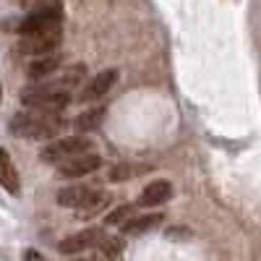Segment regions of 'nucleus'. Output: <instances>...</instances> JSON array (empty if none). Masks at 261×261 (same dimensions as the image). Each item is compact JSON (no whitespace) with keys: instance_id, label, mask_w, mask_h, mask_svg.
Segmentation results:
<instances>
[{"instance_id":"obj_14","label":"nucleus","mask_w":261,"mask_h":261,"mask_svg":"<svg viewBox=\"0 0 261 261\" xmlns=\"http://www.w3.org/2000/svg\"><path fill=\"white\" fill-rule=\"evenodd\" d=\"M146 167H139V165H115L110 170V180H128V178H134L139 175V172H144Z\"/></svg>"},{"instance_id":"obj_2","label":"nucleus","mask_w":261,"mask_h":261,"mask_svg":"<svg viewBox=\"0 0 261 261\" xmlns=\"http://www.w3.org/2000/svg\"><path fill=\"white\" fill-rule=\"evenodd\" d=\"M94 151V141L86 139V136H65V139H58V141H50L45 149H42V162L47 165H63L79 154H89Z\"/></svg>"},{"instance_id":"obj_16","label":"nucleus","mask_w":261,"mask_h":261,"mask_svg":"<svg viewBox=\"0 0 261 261\" xmlns=\"http://www.w3.org/2000/svg\"><path fill=\"white\" fill-rule=\"evenodd\" d=\"M21 6H24L29 13L32 11H47V8H60V0H21Z\"/></svg>"},{"instance_id":"obj_8","label":"nucleus","mask_w":261,"mask_h":261,"mask_svg":"<svg viewBox=\"0 0 261 261\" xmlns=\"http://www.w3.org/2000/svg\"><path fill=\"white\" fill-rule=\"evenodd\" d=\"M115 81H118V71H115V68H105V71L94 73V79L81 89L79 102H94V99L105 97L107 92H110V86H113Z\"/></svg>"},{"instance_id":"obj_6","label":"nucleus","mask_w":261,"mask_h":261,"mask_svg":"<svg viewBox=\"0 0 261 261\" xmlns=\"http://www.w3.org/2000/svg\"><path fill=\"white\" fill-rule=\"evenodd\" d=\"M102 241H105L102 230L92 227V230H81V232H76V235H71V238H63V241L58 243V251L65 253V256H71V253H81V251H86V248L102 246Z\"/></svg>"},{"instance_id":"obj_10","label":"nucleus","mask_w":261,"mask_h":261,"mask_svg":"<svg viewBox=\"0 0 261 261\" xmlns=\"http://www.w3.org/2000/svg\"><path fill=\"white\" fill-rule=\"evenodd\" d=\"M60 68V53H53V55H45V58H34L27 68V76L29 79H53V73H58Z\"/></svg>"},{"instance_id":"obj_4","label":"nucleus","mask_w":261,"mask_h":261,"mask_svg":"<svg viewBox=\"0 0 261 261\" xmlns=\"http://www.w3.org/2000/svg\"><path fill=\"white\" fill-rule=\"evenodd\" d=\"M60 39H63L60 27H55V29H47V32H37V34L21 37L18 50L24 55H32V58H45V55H53L58 50Z\"/></svg>"},{"instance_id":"obj_5","label":"nucleus","mask_w":261,"mask_h":261,"mask_svg":"<svg viewBox=\"0 0 261 261\" xmlns=\"http://www.w3.org/2000/svg\"><path fill=\"white\" fill-rule=\"evenodd\" d=\"M63 21V13L60 8H47V11H32L21 18L18 24V34L27 37V34H37V32H47V29H55L60 27Z\"/></svg>"},{"instance_id":"obj_9","label":"nucleus","mask_w":261,"mask_h":261,"mask_svg":"<svg viewBox=\"0 0 261 261\" xmlns=\"http://www.w3.org/2000/svg\"><path fill=\"white\" fill-rule=\"evenodd\" d=\"M172 199V186L167 180H154V183H149L144 191H141V199L139 204L141 206H160L165 201Z\"/></svg>"},{"instance_id":"obj_12","label":"nucleus","mask_w":261,"mask_h":261,"mask_svg":"<svg viewBox=\"0 0 261 261\" xmlns=\"http://www.w3.org/2000/svg\"><path fill=\"white\" fill-rule=\"evenodd\" d=\"M165 220L162 214H144V217H134L125 227H123V232H128V235H139V232H146V230H151V227H157L160 222Z\"/></svg>"},{"instance_id":"obj_3","label":"nucleus","mask_w":261,"mask_h":261,"mask_svg":"<svg viewBox=\"0 0 261 261\" xmlns=\"http://www.w3.org/2000/svg\"><path fill=\"white\" fill-rule=\"evenodd\" d=\"M107 196L97 186H68L58 191V204L65 209H86V212H97L105 204Z\"/></svg>"},{"instance_id":"obj_13","label":"nucleus","mask_w":261,"mask_h":261,"mask_svg":"<svg viewBox=\"0 0 261 261\" xmlns=\"http://www.w3.org/2000/svg\"><path fill=\"white\" fill-rule=\"evenodd\" d=\"M136 217V204H123V206H118V209H113L110 214H107V225H120V227H125L130 220Z\"/></svg>"},{"instance_id":"obj_15","label":"nucleus","mask_w":261,"mask_h":261,"mask_svg":"<svg viewBox=\"0 0 261 261\" xmlns=\"http://www.w3.org/2000/svg\"><path fill=\"white\" fill-rule=\"evenodd\" d=\"M102 115H105V110L102 107H97V110H89V113H84V115H79V128H84V130H89V128H94V125H99L102 123Z\"/></svg>"},{"instance_id":"obj_1","label":"nucleus","mask_w":261,"mask_h":261,"mask_svg":"<svg viewBox=\"0 0 261 261\" xmlns=\"http://www.w3.org/2000/svg\"><path fill=\"white\" fill-rule=\"evenodd\" d=\"M11 130L18 139H53L60 130V118L55 113H42V110L18 113L11 120Z\"/></svg>"},{"instance_id":"obj_17","label":"nucleus","mask_w":261,"mask_h":261,"mask_svg":"<svg viewBox=\"0 0 261 261\" xmlns=\"http://www.w3.org/2000/svg\"><path fill=\"white\" fill-rule=\"evenodd\" d=\"M24 261H45V256H42L39 251H34V248H29V251L24 253Z\"/></svg>"},{"instance_id":"obj_7","label":"nucleus","mask_w":261,"mask_h":261,"mask_svg":"<svg viewBox=\"0 0 261 261\" xmlns=\"http://www.w3.org/2000/svg\"><path fill=\"white\" fill-rule=\"evenodd\" d=\"M99 165H102V157L97 154V151H89V154H79V157H73L68 162L58 165V175L60 178H81V175L94 172Z\"/></svg>"},{"instance_id":"obj_11","label":"nucleus","mask_w":261,"mask_h":261,"mask_svg":"<svg viewBox=\"0 0 261 261\" xmlns=\"http://www.w3.org/2000/svg\"><path fill=\"white\" fill-rule=\"evenodd\" d=\"M0 186H3L8 193H18V170L11 160V154L6 149H0Z\"/></svg>"}]
</instances>
